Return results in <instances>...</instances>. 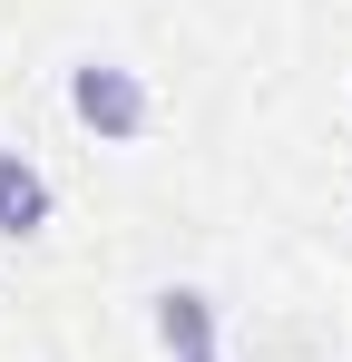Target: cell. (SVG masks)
I'll list each match as a JSON object with an SVG mask.
<instances>
[{"label": "cell", "mask_w": 352, "mask_h": 362, "mask_svg": "<svg viewBox=\"0 0 352 362\" xmlns=\"http://www.w3.org/2000/svg\"><path fill=\"white\" fill-rule=\"evenodd\" d=\"M176 362H235V353H225V343H216V353H176Z\"/></svg>", "instance_id": "4"}, {"label": "cell", "mask_w": 352, "mask_h": 362, "mask_svg": "<svg viewBox=\"0 0 352 362\" xmlns=\"http://www.w3.org/2000/svg\"><path fill=\"white\" fill-rule=\"evenodd\" d=\"M69 118L88 127L98 147H137L147 127H157V88H147V69L127 59H69Z\"/></svg>", "instance_id": "1"}, {"label": "cell", "mask_w": 352, "mask_h": 362, "mask_svg": "<svg viewBox=\"0 0 352 362\" xmlns=\"http://www.w3.org/2000/svg\"><path fill=\"white\" fill-rule=\"evenodd\" d=\"M49 216H59V186H49V167H40L30 147H0V245L49 235Z\"/></svg>", "instance_id": "3"}, {"label": "cell", "mask_w": 352, "mask_h": 362, "mask_svg": "<svg viewBox=\"0 0 352 362\" xmlns=\"http://www.w3.org/2000/svg\"><path fill=\"white\" fill-rule=\"evenodd\" d=\"M147 333H157V353H216L225 343V303L206 294V284H157L147 294Z\"/></svg>", "instance_id": "2"}]
</instances>
